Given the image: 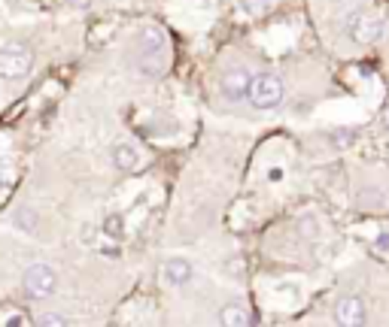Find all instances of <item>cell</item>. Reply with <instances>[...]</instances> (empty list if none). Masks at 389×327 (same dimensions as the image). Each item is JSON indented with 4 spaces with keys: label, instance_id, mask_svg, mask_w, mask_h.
Returning <instances> with one entry per match:
<instances>
[{
    "label": "cell",
    "instance_id": "1",
    "mask_svg": "<svg viewBox=\"0 0 389 327\" xmlns=\"http://www.w3.org/2000/svg\"><path fill=\"white\" fill-rule=\"evenodd\" d=\"M250 103L259 106V109H274L277 103H283L286 97V88H283V79L274 76V73H259L253 76V85H250Z\"/></svg>",
    "mask_w": 389,
    "mask_h": 327
},
{
    "label": "cell",
    "instance_id": "2",
    "mask_svg": "<svg viewBox=\"0 0 389 327\" xmlns=\"http://www.w3.org/2000/svg\"><path fill=\"white\" fill-rule=\"evenodd\" d=\"M34 70V52L22 43H10L0 49V76L3 79H24Z\"/></svg>",
    "mask_w": 389,
    "mask_h": 327
},
{
    "label": "cell",
    "instance_id": "3",
    "mask_svg": "<svg viewBox=\"0 0 389 327\" xmlns=\"http://www.w3.org/2000/svg\"><path fill=\"white\" fill-rule=\"evenodd\" d=\"M22 288L31 300H43V297H52L55 288H58V273L52 270L49 264H31L22 276Z\"/></svg>",
    "mask_w": 389,
    "mask_h": 327
},
{
    "label": "cell",
    "instance_id": "4",
    "mask_svg": "<svg viewBox=\"0 0 389 327\" xmlns=\"http://www.w3.org/2000/svg\"><path fill=\"white\" fill-rule=\"evenodd\" d=\"M250 85H253V73L246 67H228L219 79V97L228 100V103H241V100L250 94Z\"/></svg>",
    "mask_w": 389,
    "mask_h": 327
},
{
    "label": "cell",
    "instance_id": "5",
    "mask_svg": "<svg viewBox=\"0 0 389 327\" xmlns=\"http://www.w3.org/2000/svg\"><path fill=\"white\" fill-rule=\"evenodd\" d=\"M350 37L356 43H374V40L383 37V22L377 15L368 12H353L350 15Z\"/></svg>",
    "mask_w": 389,
    "mask_h": 327
},
{
    "label": "cell",
    "instance_id": "6",
    "mask_svg": "<svg viewBox=\"0 0 389 327\" xmlns=\"http://www.w3.org/2000/svg\"><path fill=\"white\" fill-rule=\"evenodd\" d=\"M335 321L338 324H347V327H359L368 321V309H365V300L362 297H341L335 303Z\"/></svg>",
    "mask_w": 389,
    "mask_h": 327
},
{
    "label": "cell",
    "instance_id": "7",
    "mask_svg": "<svg viewBox=\"0 0 389 327\" xmlns=\"http://www.w3.org/2000/svg\"><path fill=\"white\" fill-rule=\"evenodd\" d=\"M143 64H140V70L143 73H161L164 67V58H168V52H164V40L159 37V33H149V40L143 37Z\"/></svg>",
    "mask_w": 389,
    "mask_h": 327
},
{
    "label": "cell",
    "instance_id": "8",
    "mask_svg": "<svg viewBox=\"0 0 389 327\" xmlns=\"http://www.w3.org/2000/svg\"><path fill=\"white\" fill-rule=\"evenodd\" d=\"M161 276L170 288H180V285H186L189 279H192V264H189L186 258H170V261H164Z\"/></svg>",
    "mask_w": 389,
    "mask_h": 327
},
{
    "label": "cell",
    "instance_id": "9",
    "mask_svg": "<svg viewBox=\"0 0 389 327\" xmlns=\"http://www.w3.org/2000/svg\"><path fill=\"white\" fill-rule=\"evenodd\" d=\"M140 161H143V158H140V152L131 146V142H116V146H113V164L119 167L122 173L140 170Z\"/></svg>",
    "mask_w": 389,
    "mask_h": 327
},
{
    "label": "cell",
    "instance_id": "10",
    "mask_svg": "<svg viewBox=\"0 0 389 327\" xmlns=\"http://www.w3.org/2000/svg\"><path fill=\"white\" fill-rule=\"evenodd\" d=\"M219 321H222V324H228V327H244V324H250L253 318H250V312H246V309H244L241 303H228L225 309H222Z\"/></svg>",
    "mask_w": 389,
    "mask_h": 327
},
{
    "label": "cell",
    "instance_id": "11",
    "mask_svg": "<svg viewBox=\"0 0 389 327\" xmlns=\"http://www.w3.org/2000/svg\"><path fill=\"white\" fill-rule=\"evenodd\" d=\"M274 3L277 0H241V12H246L250 19H259V15H264Z\"/></svg>",
    "mask_w": 389,
    "mask_h": 327
},
{
    "label": "cell",
    "instance_id": "12",
    "mask_svg": "<svg viewBox=\"0 0 389 327\" xmlns=\"http://www.w3.org/2000/svg\"><path fill=\"white\" fill-rule=\"evenodd\" d=\"M104 233H106L110 240H122V233H125V221H122V215H119V212L106 215V221H104Z\"/></svg>",
    "mask_w": 389,
    "mask_h": 327
},
{
    "label": "cell",
    "instance_id": "13",
    "mask_svg": "<svg viewBox=\"0 0 389 327\" xmlns=\"http://www.w3.org/2000/svg\"><path fill=\"white\" fill-rule=\"evenodd\" d=\"M353 142H356V131L353 128H341V131L332 133V146L335 149H347V146H353Z\"/></svg>",
    "mask_w": 389,
    "mask_h": 327
},
{
    "label": "cell",
    "instance_id": "14",
    "mask_svg": "<svg viewBox=\"0 0 389 327\" xmlns=\"http://www.w3.org/2000/svg\"><path fill=\"white\" fill-rule=\"evenodd\" d=\"M40 324H70V318H64V315H43V318H37Z\"/></svg>",
    "mask_w": 389,
    "mask_h": 327
},
{
    "label": "cell",
    "instance_id": "15",
    "mask_svg": "<svg viewBox=\"0 0 389 327\" xmlns=\"http://www.w3.org/2000/svg\"><path fill=\"white\" fill-rule=\"evenodd\" d=\"M3 324H31V318H28V315H19V312H15V315H10V318H6Z\"/></svg>",
    "mask_w": 389,
    "mask_h": 327
},
{
    "label": "cell",
    "instance_id": "16",
    "mask_svg": "<svg viewBox=\"0 0 389 327\" xmlns=\"http://www.w3.org/2000/svg\"><path fill=\"white\" fill-rule=\"evenodd\" d=\"M70 6H77V10H88V6H92V0H68Z\"/></svg>",
    "mask_w": 389,
    "mask_h": 327
},
{
    "label": "cell",
    "instance_id": "17",
    "mask_svg": "<svg viewBox=\"0 0 389 327\" xmlns=\"http://www.w3.org/2000/svg\"><path fill=\"white\" fill-rule=\"evenodd\" d=\"M377 249H389V233H380L377 237Z\"/></svg>",
    "mask_w": 389,
    "mask_h": 327
},
{
    "label": "cell",
    "instance_id": "18",
    "mask_svg": "<svg viewBox=\"0 0 389 327\" xmlns=\"http://www.w3.org/2000/svg\"><path fill=\"white\" fill-rule=\"evenodd\" d=\"M383 124H386V128H389V106L383 109Z\"/></svg>",
    "mask_w": 389,
    "mask_h": 327
}]
</instances>
